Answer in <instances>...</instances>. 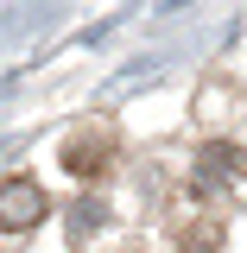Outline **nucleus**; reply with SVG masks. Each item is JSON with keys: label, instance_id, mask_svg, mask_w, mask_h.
I'll return each instance as SVG.
<instances>
[{"label": "nucleus", "instance_id": "f257e3e1", "mask_svg": "<svg viewBox=\"0 0 247 253\" xmlns=\"http://www.w3.org/2000/svg\"><path fill=\"white\" fill-rule=\"evenodd\" d=\"M45 209H51V196L32 184V177H6V184H0V228H6V234L38 228V221H45Z\"/></svg>", "mask_w": 247, "mask_h": 253}, {"label": "nucleus", "instance_id": "f03ea898", "mask_svg": "<svg viewBox=\"0 0 247 253\" xmlns=\"http://www.w3.org/2000/svg\"><path fill=\"white\" fill-rule=\"evenodd\" d=\"M241 171H247L241 146H235V139H209V146L197 152V177H190V184H197V196H216V190L235 184Z\"/></svg>", "mask_w": 247, "mask_h": 253}, {"label": "nucleus", "instance_id": "7ed1b4c3", "mask_svg": "<svg viewBox=\"0 0 247 253\" xmlns=\"http://www.w3.org/2000/svg\"><path fill=\"white\" fill-rule=\"evenodd\" d=\"M108 158H114V146H108L101 133H76V139L63 146V171H76V177H101Z\"/></svg>", "mask_w": 247, "mask_h": 253}, {"label": "nucleus", "instance_id": "20e7f679", "mask_svg": "<svg viewBox=\"0 0 247 253\" xmlns=\"http://www.w3.org/2000/svg\"><path fill=\"white\" fill-rule=\"evenodd\" d=\"M101 221H108V209H101V196H83V203H76V209H70V234H76V241H83V234H95V228H101Z\"/></svg>", "mask_w": 247, "mask_h": 253}]
</instances>
